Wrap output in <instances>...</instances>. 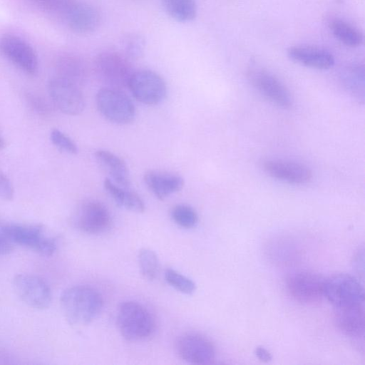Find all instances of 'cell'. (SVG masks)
I'll use <instances>...</instances> for the list:
<instances>
[{
  "instance_id": "34",
  "label": "cell",
  "mask_w": 365,
  "mask_h": 365,
  "mask_svg": "<svg viewBox=\"0 0 365 365\" xmlns=\"http://www.w3.org/2000/svg\"><path fill=\"white\" fill-rule=\"evenodd\" d=\"M5 146V142L4 139L0 136V149L4 148Z\"/></svg>"
},
{
  "instance_id": "17",
  "label": "cell",
  "mask_w": 365,
  "mask_h": 365,
  "mask_svg": "<svg viewBox=\"0 0 365 365\" xmlns=\"http://www.w3.org/2000/svg\"><path fill=\"white\" fill-rule=\"evenodd\" d=\"M143 179L149 190L161 200L181 190L184 186V180L180 175L168 171L149 170L145 173Z\"/></svg>"
},
{
  "instance_id": "3",
  "label": "cell",
  "mask_w": 365,
  "mask_h": 365,
  "mask_svg": "<svg viewBox=\"0 0 365 365\" xmlns=\"http://www.w3.org/2000/svg\"><path fill=\"white\" fill-rule=\"evenodd\" d=\"M5 231L14 245L30 249L43 256H51L57 249L56 237L39 225L4 223Z\"/></svg>"
},
{
  "instance_id": "21",
  "label": "cell",
  "mask_w": 365,
  "mask_h": 365,
  "mask_svg": "<svg viewBox=\"0 0 365 365\" xmlns=\"http://www.w3.org/2000/svg\"><path fill=\"white\" fill-rule=\"evenodd\" d=\"M57 76L78 86L82 85L88 77V66L81 56L73 53L61 56L56 63Z\"/></svg>"
},
{
  "instance_id": "33",
  "label": "cell",
  "mask_w": 365,
  "mask_h": 365,
  "mask_svg": "<svg viewBox=\"0 0 365 365\" xmlns=\"http://www.w3.org/2000/svg\"><path fill=\"white\" fill-rule=\"evenodd\" d=\"M255 354L258 359L262 362H269L272 359L270 352L263 346L256 347Z\"/></svg>"
},
{
  "instance_id": "9",
  "label": "cell",
  "mask_w": 365,
  "mask_h": 365,
  "mask_svg": "<svg viewBox=\"0 0 365 365\" xmlns=\"http://www.w3.org/2000/svg\"><path fill=\"white\" fill-rule=\"evenodd\" d=\"M128 87L135 98L146 105H156L166 96L167 86L163 78L151 70L133 73Z\"/></svg>"
},
{
  "instance_id": "1",
  "label": "cell",
  "mask_w": 365,
  "mask_h": 365,
  "mask_svg": "<svg viewBox=\"0 0 365 365\" xmlns=\"http://www.w3.org/2000/svg\"><path fill=\"white\" fill-rule=\"evenodd\" d=\"M61 307L68 323L87 325L96 319L103 307V299L96 289L85 285L68 287L60 297Z\"/></svg>"
},
{
  "instance_id": "2",
  "label": "cell",
  "mask_w": 365,
  "mask_h": 365,
  "mask_svg": "<svg viewBox=\"0 0 365 365\" xmlns=\"http://www.w3.org/2000/svg\"><path fill=\"white\" fill-rule=\"evenodd\" d=\"M117 324L122 336L129 341L145 339L155 329V321L150 312L135 301H126L120 304Z\"/></svg>"
},
{
  "instance_id": "19",
  "label": "cell",
  "mask_w": 365,
  "mask_h": 365,
  "mask_svg": "<svg viewBox=\"0 0 365 365\" xmlns=\"http://www.w3.org/2000/svg\"><path fill=\"white\" fill-rule=\"evenodd\" d=\"M288 56L294 61L307 67L324 70L334 64V58L328 51L312 46H294L287 50Z\"/></svg>"
},
{
  "instance_id": "26",
  "label": "cell",
  "mask_w": 365,
  "mask_h": 365,
  "mask_svg": "<svg viewBox=\"0 0 365 365\" xmlns=\"http://www.w3.org/2000/svg\"><path fill=\"white\" fill-rule=\"evenodd\" d=\"M171 217L178 226L190 229L197 225L198 215L196 211L190 205L185 204L177 205L171 210Z\"/></svg>"
},
{
  "instance_id": "13",
  "label": "cell",
  "mask_w": 365,
  "mask_h": 365,
  "mask_svg": "<svg viewBox=\"0 0 365 365\" xmlns=\"http://www.w3.org/2000/svg\"><path fill=\"white\" fill-rule=\"evenodd\" d=\"M48 91L54 104L61 112L69 115L83 112L85 100L79 86L56 76L50 81Z\"/></svg>"
},
{
  "instance_id": "29",
  "label": "cell",
  "mask_w": 365,
  "mask_h": 365,
  "mask_svg": "<svg viewBox=\"0 0 365 365\" xmlns=\"http://www.w3.org/2000/svg\"><path fill=\"white\" fill-rule=\"evenodd\" d=\"M52 143L60 150L70 154H76L78 148L76 143L66 134L58 129H53L51 133Z\"/></svg>"
},
{
  "instance_id": "12",
  "label": "cell",
  "mask_w": 365,
  "mask_h": 365,
  "mask_svg": "<svg viewBox=\"0 0 365 365\" xmlns=\"http://www.w3.org/2000/svg\"><path fill=\"white\" fill-rule=\"evenodd\" d=\"M74 224L85 233L101 234L110 228L112 218L108 209L102 202L88 200L78 207L74 217Z\"/></svg>"
},
{
  "instance_id": "32",
  "label": "cell",
  "mask_w": 365,
  "mask_h": 365,
  "mask_svg": "<svg viewBox=\"0 0 365 365\" xmlns=\"http://www.w3.org/2000/svg\"><path fill=\"white\" fill-rule=\"evenodd\" d=\"M15 245L7 235L4 223L0 222V255H6L10 254L14 249Z\"/></svg>"
},
{
  "instance_id": "5",
  "label": "cell",
  "mask_w": 365,
  "mask_h": 365,
  "mask_svg": "<svg viewBox=\"0 0 365 365\" xmlns=\"http://www.w3.org/2000/svg\"><path fill=\"white\" fill-rule=\"evenodd\" d=\"M324 294L334 307L364 304L362 284L347 274H334L325 279Z\"/></svg>"
},
{
  "instance_id": "11",
  "label": "cell",
  "mask_w": 365,
  "mask_h": 365,
  "mask_svg": "<svg viewBox=\"0 0 365 365\" xmlns=\"http://www.w3.org/2000/svg\"><path fill=\"white\" fill-rule=\"evenodd\" d=\"M178 355L183 361L193 364H210L215 358V348L205 336L187 333L178 338L175 344Z\"/></svg>"
},
{
  "instance_id": "16",
  "label": "cell",
  "mask_w": 365,
  "mask_h": 365,
  "mask_svg": "<svg viewBox=\"0 0 365 365\" xmlns=\"http://www.w3.org/2000/svg\"><path fill=\"white\" fill-rule=\"evenodd\" d=\"M334 308V322L338 329L346 336L363 339L365 331L364 304Z\"/></svg>"
},
{
  "instance_id": "25",
  "label": "cell",
  "mask_w": 365,
  "mask_h": 365,
  "mask_svg": "<svg viewBox=\"0 0 365 365\" xmlns=\"http://www.w3.org/2000/svg\"><path fill=\"white\" fill-rule=\"evenodd\" d=\"M138 262L140 272L145 279L150 281L156 279L160 272V261L153 250L141 249L138 252Z\"/></svg>"
},
{
  "instance_id": "6",
  "label": "cell",
  "mask_w": 365,
  "mask_h": 365,
  "mask_svg": "<svg viewBox=\"0 0 365 365\" xmlns=\"http://www.w3.org/2000/svg\"><path fill=\"white\" fill-rule=\"evenodd\" d=\"M96 102L103 116L113 123L125 125L135 118V109L133 102L120 89L107 87L99 90Z\"/></svg>"
},
{
  "instance_id": "10",
  "label": "cell",
  "mask_w": 365,
  "mask_h": 365,
  "mask_svg": "<svg viewBox=\"0 0 365 365\" xmlns=\"http://www.w3.org/2000/svg\"><path fill=\"white\" fill-rule=\"evenodd\" d=\"M251 84L266 98L284 109L293 106V98L284 84L275 76L261 68H251L247 71Z\"/></svg>"
},
{
  "instance_id": "4",
  "label": "cell",
  "mask_w": 365,
  "mask_h": 365,
  "mask_svg": "<svg viewBox=\"0 0 365 365\" xmlns=\"http://www.w3.org/2000/svg\"><path fill=\"white\" fill-rule=\"evenodd\" d=\"M94 65L99 78L108 87L117 89L128 87L134 72L128 58L113 51L98 53Z\"/></svg>"
},
{
  "instance_id": "30",
  "label": "cell",
  "mask_w": 365,
  "mask_h": 365,
  "mask_svg": "<svg viewBox=\"0 0 365 365\" xmlns=\"http://www.w3.org/2000/svg\"><path fill=\"white\" fill-rule=\"evenodd\" d=\"M39 8L51 12L66 13L75 3L73 0H32Z\"/></svg>"
},
{
  "instance_id": "24",
  "label": "cell",
  "mask_w": 365,
  "mask_h": 365,
  "mask_svg": "<svg viewBox=\"0 0 365 365\" xmlns=\"http://www.w3.org/2000/svg\"><path fill=\"white\" fill-rule=\"evenodd\" d=\"M168 14L180 22H187L196 16L195 0H161Z\"/></svg>"
},
{
  "instance_id": "18",
  "label": "cell",
  "mask_w": 365,
  "mask_h": 365,
  "mask_svg": "<svg viewBox=\"0 0 365 365\" xmlns=\"http://www.w3.org/2000/svg\"><path fill=\"white\" fill-rule=\"evenodd\" d=\"M69 28L77 34H89L99 26L98 11L86 3H74L66 13Z\"/></svg>"
},
{
  "instance_id": "14",
  "label": "cell",
  "mask_w": 365,
  "mask_h": 365,
  "mask_svg": "<svg viewBox=\"0 0 365 365\" xmlns=\"http://www.w3.org/2000/svg\"><path fill=\"white\" fill-rule=\"evenodd\" d=\"M2 53L16 66L29 74L38 70V58L34 48L24 40L14 35H6L0 40Z\"/></svg>"
},
{
  "instance_id": "28",
  "label": "cell",
  "mask_w": 365,
  "mask_h": 365,
  "mask_svg": "<svg viewBox=\"0 0 365 365\" xmlns=\"http://www.w3.org/2000/svg\"><path fill=\"white\" fill-rule=\"evenodd\" d=\"M121 45L124 55L129 59H138L144 53L145 41L139 34L125 35L122 39Z\"/></svg>"
},
{
  "instance_id": "22",
  "label": "cell",
  "mask_w": 365,
  "mask_h": 365,
  "mask_svg": "<svg viewBox=\"0 0 365 365\" xmlns=\"http://www.w3.org/2000/svg\"><path fill=\"white\" fill-rule=\"evenodd\" d=\"M103 186L109 195L119 206L137 213L145 211V203L136 192L129 188L115 184L109 178L104 180Z\"/></svg>"
},
{
  "instance_id": "7",
  "label": "cell",
  "mask_w": 365,
  "mask_h": 365,
  "mask_svg": "<svg viewBox=\"0 0 365 365\" xmlns=\"http://www.w3.org/2000/svg\"><path fill=\"white\" fill-rule=\"evenodd\" d=\"M325 278L309 271H298L286 279V288L293 299L306 305L319 303L324 297Z\"/></svg>"
},
{
  "instance_id": "20",
  "label": "cell",
  "mask_w": 365,
  "mask_h": 365,
  "mask_svg": "<svg viewBox=\"0 0 365 365\" xmlns=\"http://www.w3.org/2000/svg\"><path fill=\"white\" fill-rule=\"evenodd\" d=\"M95 158L100 166L109 174L113 182L121 187L129 188V171L122 158L106 150H97Z\"/></svg>"
},
{
  "instance_id": "15",
  "label": "cell",
  "mask_w": 365,
  "mask_h": 365,
  "mask_svg": "<svg viewBox=\"0 0 365 365\" xmlns=\"http://www.w3.org/2000/svg\"><path fill=\"white\" fill-rule=\"evenodd\" d=\"M264 172L272 178L292 184H305L312 178L311 170L299 163L282 160L263 162Z\"/></svg>"
},
{
  "instance_id": "23",
  "label": "cell",
  "mask_w": 365,
  "mask_h": 365,
  "mask_svg": "<svg viewBox=\"0 0 365 365\" xmlns=\"http://www.w3.org/2000/svg\"><path fill=\"white\" fill-rule=\"evenodd\" d=\"M329 28L333 35L347 46L357 47L363 43L362 33L343 20H332L329 24Z\"/></svg>"
},
{
  "instance_id": "31",
  "label": "cell",
  "mask_w": 365,
  "mask_h": 365,
  "mask_svg": "<svg viewBox=\"0 0 365 365\" xmlns=\"http://www.w3.org/2000/svg\"><path fill=\"white\" fill-rule=\"evenodd\" d=\"M14 192L11 181L0 170V200L10 201L14 197Z\"/></svg>"
},
{
  "instance_id": "27",
  "label": "cell",
  "mask_w": 365,
  "mask_h": 365,
  "mask_svg": "<svg viewBox=\"0 0 365 365\" xmlns=\"http://www.w3.org/2000/svg\"><path fill=\"white\" fill-rule=\"evenodd\" d=\"M165 279L171 287L185 294H192L196 290V284L191 279L173 269L165 270Z\"/></svg>"
},
{
  "instance_id": "8",
  "label": "cell",
  "mask_w": 365,
  "mask_h": 365,
  "mask_svg": "<svg viewBox=\"0 0 365 365\" xmlns=\"http://www.w3.org/2000/svg\"><path fill=\"white\" fill-rule=\"evenodd\" d=\"M13 288L19 298L28 306L38 309L48 308L52 300L48 284L38 276L21 273L12 281Z\"/></svg>"
}]
</instances>
